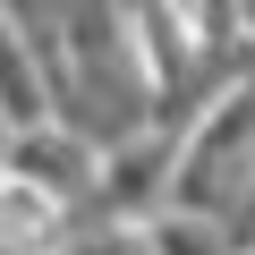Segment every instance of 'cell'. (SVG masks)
<instances>
[{
    "instance_id": "1",
    "label": "cell",
    "mask_w": 255,
    "mask_h": 255,
    "mask_svg": "<svg viewBox=\"0 0 255 255\" xmlns=\"http://www.w3.org/2000/svg\"><path fill=\"white\" fill-rule=\"evenodd\" d=\"M170 196H179V128H170V119L136 128V136H119V145L102 153V196H94V213L145 230Z\"/></svg>"
},
{
    "instance_id": "2",
    "label": "cell",
    "mask_w": 255,
    "mask_h": 255,
    "mask_svg": "<svg viewBox=\"0 0 255 255\" xmlns=\"http://www.w3.org/2000/svg\"><path fill=\"white\" fill-rule=\"evenodd\" d=\"M9 170H17V179H34V187H51V196H60V204H77V213H94V196H102V145H94V136H77L68 119L9 128Z\"/></svg>"
}]
</instances>
